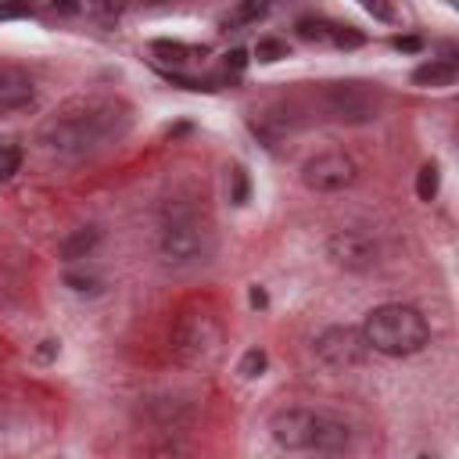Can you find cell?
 Listing matches in <instances>:
<instances>
[{"label": "cell", "mask_w": 459, "mask_h": 459, "mask_svg": "<svg viewBox=\"0 0 459 459\" xmlns=\"http://www.w3.org/2000/svg\"><path fill=\"white\" fill-rule=\"evenodd\" d=\"M255 57H258L262 65H273V61L287 57V43H283V39H258V43H255Z\"/></svg>", "instance_id": "20"}, {"label": "cell", "mask_w": 459, "mask_h": 459, "mask_svg": "<svg viewBox=\"0 0 459 459\" xmlns=\"http://www.w3.org/2000/svg\"><path fill=\"white\" fill-rule=\"evenodd\" d=\"M312 351L330 369H351L369 359V344H366L362 330H355V326H326L312 341Z\"/></svg>", "instance_id": "6"}, {"label": "cell", "mask_w": 459, "mask_h": 459, "mask_svg": "<svg viewBox=\"0 0 459 459\" xmlns=\"http://www.w3.org/2000/svg\"><path fill=\"white\" fill-rule=\"evenodd\" d=\"M151 50H154L161 61H172V65H186V61H194V57H201V54H204V50H197V47H186V43H169V39L151 43Z\"/></svg>", "instance_id": "13"}, {"label": "cell", "mask_w": 459, "mask_h": 459, "mask_svg": "<svg viewBox=\"0 0 459 459\" xmlns=\"http://www.w3.org/2000/svg\"><path fill=\"white\" fill-rule=\"evenodd\" d=\"M298 36L308 43H330L333 39V22L326 18H301L298 22Z\"/></svg>", "instance_id": "14"}, {"label": "cell", "mask_w": 459, "mask_h": 459, "mask_svg": "<svg viewBox=\"0 0 459 459\" xmlns=\"http://www.w3.org/2000/svg\"><path fill=\"white\" fill-rule=\"evenodd\" d=\"M326 111L341 122H369L377 118V100L369 97V90L362 82H330L326 93Z\"/></svg>", "instance_id": "9"}, {"label": "cell", "mask_w": 459, "mask_h": 459, "mask_svg": "<svg viewBox=\"0 0 459 459\" xmlns=\"http://www.w3.org/2000/svg\"><path fill=\"white\" fill-rule=\"evenodd\" d=\"M359 179V161L344 151H319L301 165V183L312 194H341Z\"/></svg>", "instance_id": "5"}, {"label": "cell", "mask_w": 459, "mask_h": 459, "mask_svg": "<svg viewBox=\"0 0 459 459\" xmlns=\"http://www.w3.org/2000/svg\"><path fill=\"white\" fill-rule=\"evenodd\" d=\"M316 423H319V412H312V409H280L269 420V434L287 452H312L316 448Z\"/></svg>", "instance_id": "8"}, {"label": "cell", "mask_w": 459, "mask_h": 459, "mask_svg": "<svg viewBox=\"0 0 459 459\" xmlns=\"http://www.w3.org/2000/svg\"><path fill=\"white\" fill-rule=\"evenodd\" d=\"M36 104V82L18 65H0V111H25Z\"/></svg>", "instance_id": "10"}, {"label": "cell", "mask_w": 459, "mask_h": 459, "mask_svg": "<svg viewBox=\"0 0 459 459\" xmlns=\"http://www.w3.org/2000/svg\"><path fill=\"white\" fill-rule=\"evenodd\" d=\"M0 4H11V7H18V11H32V0H0Z\"/></svg>", "instance_id": "30"}, {"label": "cell", "mask_w": 459, "mask_h": 459, "mask_svg": "<svg viewBox=\"0 0 459 459\" xmlns=\"http://www.w3.org/2000/svg\"><path fill=\"white\" fill-rule=\"evenodd\" d=\"M65 283H68L75 294H97V290H100V276H93V273H75V269H68V273H65Z\"/></svg>", "instance_id": "19"}, {"label": "cell", "mask_w": 459, "mask_h": 459, "mask_svg": "<svg viewBox=\"0 0 459 459\" xmlns=\"http://www.w3.org/2000/svg\"><path fill=\"white\" fill-rule=\"evenodd\" d=\"M22 165V151L11 147V143H0V179H11Z\"/></svg>", "instance_id": "21"}, {"label": "cell", "mask_w": 459, "mask_h": 459, "mask_svg": "<svg viewBox=\"0 0 459 459\" xmlns=\"http://www.w3.org/2000/svg\"><path fill=\"white\" fill-rule=\"evenodd\" d=\"M154 4H165V0H154Z\"/></svg>", "instance_id": "31"}, {"label": "cell", "mask_w": 459, "mask_h": 459, "mask_svg": "<svg viewBox=\"0 0 459 459\" xmlns=\"http://www.w3.org/2000/svg\"><path fill=\"white\" fill-rule=\"evenodd\" d=\"M158 255L169 269H190L212 255V230L197 215V208L183 197L169 201L161 212V237Z\"/></svg>", "instance_id": "3"}, {"label": "cell", "mask_w": 459, "mask_h": 459, "mask_svg": "<svg viewBox=\"0 0 459 459\" xmlns=\"http://www.w3.org/2000/svg\"><path fill=\"white\" fill-rule=\"evenodd\" d=\"M394 47L405 50V54H416L420 50V36H394Z\"/></svg>", "instance_id": "24"}, {"label": "cell", "mask_w": 459, "mask_h": 459, "mask_svg": "<svg viewBox=\"0 0 459 459\" xmlns=\"http://www.w3.org/2000/svg\"><path fill=\"white\" fill-rule=\"evenodd\" d=\"M97 244H100V230H97V226H79V230H72V233L57 244V255H61L65 262H79V258H86Z\"/></svg>", "instance_id": "11"}, {"label": "cell", "mask_w": 459, "mask_h": 459, "mask_svg": "<svg viewBox=\"0 0 459 459\" xmlns=\"http://www.w3.org/2000/svg\"><path fill=\"white\" fill-rule=\"evenodd\" d=\"M377 240L362 230H337L326 240V258L344 273H366L377 265Z\"/></svg>", "instance_id": "7"}, {"label": "cell", "mask_w": 459, "mask_h": 459, "mask_svg": "<svg viewBox=\"0 0 459 459\" xmlns=\"http://www.w3.org/2000/svg\"><path fill=\"white\" fill-rule=\"evenodd\" d=\"M265 14H269V0H237V7L230 14V25H251Z\"/></svg>", "instance_id": "16"}, {"label": "cell", "mask_w": 459, "mask_h": 459, "mask_svg": "<svg viewBox=\"0 0 459 459\" xmlns=\"http://www.w3.org/2000/svg\"><path fill=\"white\" fill-rule=\"evenodd\" d=\"M359 330H362L369 351L387 355V359L416 355V351H423L427 341H430L427 316H423L420 308H412V305H402V301H387V305L369 308Z\"/></svg>", "instance_id": "2"}, {"label": "cell", "mask_w": 459, "mask_h": 459, "mask_svg": "<svg viewBox=\"0 0 459 459\" xmlns=\"http://www.w3.org/2000/svg\"><path fill=\"white\" fill-rule=\"evenodd\" d=\"M333 47H362V32H355L351 25H333Z\"/></svg>", "instance_id": "22"}, {"label": "cell", "mask_w": 459, "mask_h": 459, "mask_svg": "<svg viewBox=\"0 0 459 459\" xmlns=\"http://www.w3.org/2000/svg\"><path fill=\"white\" fill-rule=\"evenodd\" d=\"M416 86H452L455 82V61L452 57H430L412 72Z\"/></svg>", "instance_id": "12"}, {"label": "cell", "mask_w": 459, "mask_h": 459, "mask_svg": "<svg viewBox=\"0 0 459 459\" xmlns=\"http://www.w3.org/2000/svg\"><path fill=\"white\" fill-rule=\"evenodd\" d=\"M448 4H455V0H448Z\"/></svg>", "instance_id": "32"}, {"label": "cell", "mask_w": 459, "mask_h": 459, "mask_svg": "<svg viewBox=\"0 0 459 459\" xmlns=\"http://www.w3.org/2000/svg\"><path fill=\"white\" fill-rule=\"evenodd\" d=\"M25 11H18V7H11V4H0V18H22Z\"/></svg>", "instance_id": "29"}, {"label": "cell", "mask_w": 459, "mask_h": 459, "mask_svg": "<svg viewBox=\"0 0 459 459\" xmlns=\"http://www.w3.org/2000/svg\"><path fill=\"white\" fill-rule=\"evenodd\" d=\"M244 65H247V54H244V50H230V54H226V68H233V72H240Z\"/></svg>", "instance_id": "25"}, {"label": "cell", "mask_w": 459, "mask_h": 459, "mask_svg": "<svg viewBox=\"0 0 459 459\" xmlns=\"http://www.w3.org/2000/svg\"><path fill=\"white\" fill-rule=\"evenodd\" d=\"M230 201L233 204H247L251 201V179H247V172L240 165L230 169Z\"/></svg>", "instance_id": "17"}, {"label": "cell", "mask_w": 459, "mask_h": 459, "mask_svg": "<svg viewBox=\"0 0 459 459\" xmlns=\"http://www.w3.org/2000/svg\"><path fill=\"white\" fill-rule=\"evenodd\" d=\"M54 351H57V341H43V348H39V359H54Z\"/></svg>", "instance_id": "28"}, {"label": "cell", "mask_w": 459, "mask_h": 459, "mask_svg": "<svg viewBox=\"0 0 459 459\" xmlns=\"http://www.w3.org/2000/svg\"><path fill=\"white\" fill-rule=\"evenodd\" d=\"M265 362H269V359H265V351H262V348H247V351H244V359H240V377H244V380L262 377V373H265Z\"/></svg>", "instance_id": "18"}, {"label": "cell", "mask_w": 459, "mask_h": 459, "mask_svg": "<svg viewBox=\"0 0 459 459\" xmlns=\"http://www.w3.org/2000/svg\"><path fill=\"white\" fill-rule=\"evenodd\" d=\"M251 305H255V308H265V305H269V294H265L262 287H251Z\"/></svg>", "instance_id": "27"}, {"label": "cell", "mask_w": 459, "mask_h": 459, "mask_svg": "<svg viewBox=\"0 0 459 459\" xmlns=\"http://www.w3.org/2000/svg\"><path fill=\"white\" fill-rule=\"evenodd\" d=\"M129 129V115L115 100H72L39 126V147L57 158H86L115 143Z\"/></svg>", "instance_id": "1"}, {"label": "cell", "mask_w": 459, "mask_h": 459, "mask_svg": "<svg viewBox=\"0 0 459 459\" xmlns=\"http://www.w3.org/2000/svg\"><path fill=\"white\" fill-rule=\"evenodd\" d=\"M437 186H441V169H437V161H427L420 169V176H416V197L420 201H434Z\"/></svg>", "instance_id": "15"}, {"label": "cell", "mask_w": 459, "mask_h": 459, "mask_svg": "<svg viewBox=\"0 0 459 459\" xmlns=\"http://www.w3.org/2000/svg\"><path fill=\"white\" fill-rule=\"evenodd\" d=\"M362 7H366L373 18H380V22H394V4H391V0H362Z\"/></svg>", "instance_id": "23"}, {"label": "cell", "mask_w": 459, "mask_h": 459, "mask_svg": "<svg viewBox=\"0 0 459 459\" xmlns=\"http://www.w3.org/2000/svg\"><path fill=\"white\" fill-rule=\"evenodd\" d=\"M54 11H61V14H75V11H82V4H79V0H54Z\"/></svg>", "instance_id": "26"}, {"label": "cell", "mask_w": 459, "mask_h": 459, "mask_svg": "<svg viewBox=\"0 0 459 459\" xmlns=\"http://www.w3.org/2000/svg\"><path fill=\"white\" fill-rule=\"evenodd\" d=\"M222 333L212 312H183L172 326V351L190 366H208L219 355Z\"/></svg>", "instance_id": "4"}]
</instances>
